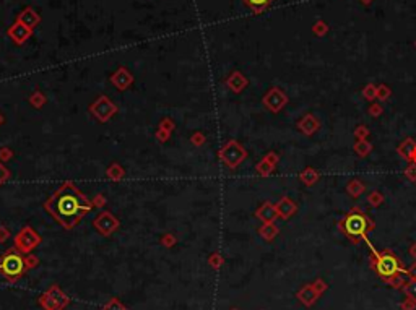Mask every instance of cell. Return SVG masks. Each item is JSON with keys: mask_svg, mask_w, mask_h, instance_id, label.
I'll use <instances>...</instances> for the list:
<instances>
[{"mask_svg": "<svg viewBox=\"0 0 416 310\" xmlns=\"http://www.w3.org/2000/svg\"><path fill=\"white\" fill-rule=\"evenodd\" d=\"M10 179V170L5 168V166L0 163V185L5 184Z\"/></svg>", "mask_w": 416, "mask_h": 310, "instance_id": "29", "label": "cell"}, {"mask_svg": "<svg viewBox=\"0 0 416 310\" xmlns=\"http://www.w3.org/2000/svg\"><path fill=\"white\" fill-rule=\"evenodd\" d=\"M8 34L15 42H17V44H23V42L31 36V29L28 28V26L21 25L20 21H17V23L8 29Z\"/></svg>", "mask_w": 416, "mask_h": 310, "instance_id": "10", "label": "cell"}, {"mask_svg": "<svg viewBox=\"0 0 416 310\" xmlns=\"http://www.w3.org/2000/svg\"><path fill=\"white\" fill-rule=\"evenodd\" d=\"M276 211H278L283 218H288V216H291L293 213L296 211V205H295V203H293L291 200L281 198L278 205H276Z\"/></svg>", "mask_w": 416, "mask_h": 310, "instance_id": "15", "label": "cell"}, {"mask_svg": "<svg viewBox=\"0 0 416 310\" xmlns=\"http://www.w3.org/2000/svg\"><path fill=\"white\" fill-rule=\"evenodd\" d=\"M10 237V231L7 227H3V226H0V242H5Z\"/></svg>", "mask_w": 416, "mask_h": 310, "instance_id": "34", "label": "cell"}, {"mask_svg": "<svg viewBox=\"0 0 416 310\" xmlns=\"http://www.w3.org/2000/svg\"><path fill=\"white\" fill-rule=\"evenodd\" d=\"M111 82H113L119 89H127L130 86V83L133 82V78L125 68H119V70L111 77Z\"/></svg>", "mask_w": 416, "mask_h": 310, "instance_id": "11", "label": "cell"}, {"mask_svg": "<svg viewBox=\"0 0 416 310\" xmlns=\"http://www.w3.org/2000/svg\"><path fill=\"white\" fill-rule=\"evenodd\" d=\"M340 227L343 229L350 239L358 240L359 237H364V234L372 227V223L364 213H361L359 210H353L341 219Z\"/></svg>", "mask_w": 416, "mask_h": 310, "instance_id": "3", "label": "cell"}, {"mask_svg": "<svg viewBox=\"0 0 416 310\" xmlns=\"http://www.w3.org/2000/svg\"><path fill=\"white\" fill-rule=\"evenodd\" d=\"M264 103H265V106H267V108H268L270 111L276 112V111H280V109L285 106L286 98H285V94L280 91V89L275 88V89H270V93L265 96V98H264Z\"/></svg>", "mask_w": 416, "mask_h": 310, "instance_id": "9", "label": "cell"}, {"mask_svg": "<svg viewBox=\"0 0 416 310\" xmlns=\"http://www.w3.org/2000/svg\"><path fill=\"white\" fill-rule=\"evenodd\" d=\"M41 244V236L33 227L25 226L15 237V249L21 254H30Z\"/></svg>", "mask_w": 416, "mask_h": 310, "instance_id": "5", "label": "cell"}, {"mask_svg": "<svg viewBox=\"0 0 416 310\" xmlns=\"http://www.w3.org/2000/svg\"><path fill=\"white\" fill-rule=\"evenodd\" d=\"M39 307L44 309V310H63V307L51 296L49 292L42 294V296L39 297Z\"/></svg>", "mask_w": 416, "mask_h": 310, "instance_id": "14", "label": "cell"}, {"mask_svg": "<svg viewBox=\"0 0 416 310\" xmlns=\"http://www.w3.org/2000/svg\"><path fill=\"white\" fill-rule=\"evenodd\" d=\"M204 140H205V138H204V135H200V133H195L194 138H192V141H194L195 145H202Z\"/></svg>", "mask_w": 416, "mask_h": 310, "instance_id": "36", "label": "cell"}, {"mask_svg": "<svg viewBox=\"0 0 416 310\" xmlns=\"http://www.w3.org/2000/svg\"><path fill=\"white\" fill-rule=\"evenodd\" d=\"M220 158H221V161L225 163V166L234 169L244 161V158H246V149L239 145L238 141L229 140L226 145L220 149Z\"/></svg>", "mask_w": 416, "mask_h": 310, "instance_id": "4", "label": "cell"}, {"mask_svg": "<svg viewBox=\"0 0 416 310\" xmlns=\"http://www.w3.org/2000/svg\"><path fill=\"white\" fill-rule=\"evenodd\" d=\"M416 145L412 140H407L403 143L402 146H400V153L405 154V158H413V151H415Z\"/></svg>", "mask_w": 416, "mask_h": 310, "instance_id": "24", "label": "cell"}, {"mask_svg": "<svg viewBox=\"0 0 416 310\" xmlns=\"http://www.w3.org/2000/svg\"><path fill=\"white\" fill-rule=\"evenodd\" d=\"M26 261L25 256L18 252L17 249H10L7 254L0 256V273L3 278H7L10 282H15L25 275Z\"/></svg>", "mask_w": 416, "mask_h": 310, "instance_id": "2", "label": "cell"}, {"mask_svg": "<svg viewBox=\"0 0 416 310\" xmlns=\"http://www.w3.org/2000/svg\"><path fill=\"white\" fill-rule=\"evenodd\" d=\"M93 226L96 227V231H98L101 236H111V234L119 227V221H117V218L113 213L103 211L99 216L94 218Z\"/></svg>", "mask_w": 416, "mask_h": 310, "instance_id": "8", "label": "cell"}, {"mask_svg": "<svg viewBox=\"0 0 416 310\" xmlns=\"http://www.w3.org/2000/svg\"><path fill=\"white\" fill-rule=\"evenodd\" d=\"M412 254H413V255H415V256H416V245H415V247H413V249H412Z\"/></svg>", "mask_w": 416, "mask_h": 310, "instance_id": "39", "label": "cell"}, {"mask_svg": "<svg viewBox=\"0 0 416 310\" xmlns=\"http://www.w3.org/2000/svg\"><path fill=\"white\" fill-rule=\"evenodd\" d=\"M18 21H20L21 25L28 26L30 29H33L34 26L39 23V15L36 13L33 8H25L23 12L20 13V17H18Z\"/></svg>", "mask_w": 416, "mask_h": 310, "instance_id": "12", "label": "cell"}, {"mask_svg": "<svg viewBox=\"0 0 416 310\" xmlns=\"http://www.w3.org/2000/svg\"><path fill=\"white\" fill-rule=\"evenodd\" d=\"M407 175L412 180H415L416 179V166H410V168L407 169Z\"/></svg>", "mask_w": 416, "mask_h": 310, "instance_id": "35", "label": "cell"}, {"mask_svg": "<svg viewBox=\"0 0 416 310\" xmlns=\"http://www.w3.org/2000/svg\"><path fill=\"white\" fill-rule=\"evenodd\" d=\"M47 292H49L51 296L54 297L56 301H57L59 304H60V306H62L63 309H65V307L68 306V304H70V299H68V296H67V294L63 292V291H62V289H60V287H59V286H56V284H54V286H51V289L47 291Z\"/></svg>", "mask_w": 416, "mask_h": 310, "instance_id": "17", "label": "cell"}, {"mask_svg": "<svg viewBox=\"0 0 416 310\" xmlns=\"http://www.w3.org/2000/svg\"><path fill=\"white\" fill-rule=\"evenodd\" d=\"M317 125H319V124H317L316 119H314L312 115H306V117H304V120L299 124V127H301L302 130L306 132V133H312V132H316Z\"/></svg>", "mask_w": 416, "mask_h": 310, "instance_id": "20", "label": "cell"}, {"mask_svg": "<svg viewBox=\"0 0 416 310\" xmlns=\"http://www.w3.org/2000/svg\"><path fill=\"white\" fill-rule=\"evenodd\" d=\"M233 310H238V309H233Z\"/></svg>", "mask_w": 416, "mask_h": 310, "instance_id": "42", "label": "cell"}, {"mask_svg": "<svg viewBox=\"0 0 416 310\" xmlns=\"http://www.w3.org/2000/svg\"><path fill=\"white\" fill-rule=\"evenodd\" d=\"M407 294L412 299H415L416 301V281H413V282H410V284L407 286Z\"/></svg>", "mask_w": 416, "mask_h": 310, "instance_id": "32", "label": "cell"}, {"mask_svg": "<svg viewBox=\"0 0 416 310\" xmlns=\"http://www.w3.org/2000/svg\"><path fill=\"white\" fill-rule=\"evenodd\" d=\"M25 261H26V268H34V266H38L39 263V260H38V256H34V255H28V256H25Z\"/></svg>", "mask_w": 416, "mask_h": 310, "instance_id": "30", "label": "cell"}, {"mask_svg": "<svg viewBox=\"0 0 416 310\" xmlns=\"http://www.w3.org/2000/svg\"><path fill=\"white\" fill-rule=\"evenodd\" d=\"M89 112H91V114L99 122H106V120H109L111 117L116 114L117 108H116V104L113 103V101H109L108 98H106V96H101V98H98L91 104Z\"/></svg>", "mask_w": 416, "mask_h": 310, "instance_id": "7", "label": "cell"}, {"mask_svg": "<svg viewBox=\"0 0 416 310\" xmlns=\"http://www.w3.org/2000/svg\"><path fill=\"white\" fill-rule=\"evenodd\" d=\"M260 234H262L264 239L270 240V239H273L276 236V227L271 223H265V226L260 227Z\"/></svg>", "mask_w": 416, "mask_h": 310, "instance_id": "22", "label": "cell"}, {"mask_svg": "<svg viewBox=\"0 0 416 310\" xmlns=\"http://www.w3.org/2000/svg\"><path fill=\"white\" fill-rule=\"evenodd\" d=\"M377 273L382 278H392L395 276L400 271V263L395 255H392L390 252H384L382 255L377 256V263H376Z\"/></svg>", "mask_w": 416, "mask_h": 310, "instance_id": "6", "label": "cell"}, {"mask_svg": "<svg viewBox=\"0 0 416 310\" xmlns=\"http://www.w3.org/2000/svg\"><path fill=\"white\" fill-rule=\"evenodd\" d=\"M2 122H3V117H2V115H0V124H2Z\"/></svg>", "mask_w": 416, "mask_h": 310, "instance_id": "41", "label": "cell"}, {"mask_svg": "<svg viewBox=\"0 0 416 310\" xmlns=\"http://www.w3.org/2000/svg\"><path fill=\"white\" fill-rule=\"evenodd\" d=\"M103 203H104V198H103V197H101V195H98V197H96V200H94V205H103Z\"/></svg>", "mask_w": 416, "mask_h": 310, "instance_id": "37", "label": "cell"}, {"mask_svg": "<svg viewBox=\"0 0 416 310\" xmlns=\"http://www.w3.org/2000/svg\"><path fill=\"white\" fill-rule=\"evenodd\" d=\"M10 158H12V151H10V149L7 148L0 149V159H2V161H8Z\"/></svg>", "mask_w": 416, "mask_h": 310, "instance_id": "33", "label": "cell"}, {"mask_svg": "<svg viewBox=\"0 0 416 310\" xmlns=\"http://www.w3.org/2000/svg\"><path fill=\"white\" fill-rule=\"evenodd\" d=\"M364 189V187H362L358 180H355V182H351L350 184V187H348V190H350V194L353 195V197H358L359 194H361V190Z\"/></svg>", "mask_w": 416, "mask_h": 310, "instance_id": "27", "label": "cell"}, {"mask_svg": "<svg viewBox=\"0 0 416 310\" xmlns=\"http://www.w3.org/2000/svg\"><path fill=\"white\" fill-rule=\"evenodd\" d=\"M161 244L164 245V247L171 249V247H173V245L176 244V237L171 236V234H168V236H164V237L161 239Z\"/></svg>", "mask_w": 416, "mask_h": 310, "instance_id": "31", "label": "cell"}, {"mask_svg": "<svg viewBox=\"0 0 416 310\" xmlns=\"http://www.w3.org/2000/svg\"><path fill=\"white\" fill-rule=\"evenodd\" d=\"M228 86L231 88L234 93H239L244 86H246V78H244L241 73H233L231 78L228 80Z\"/></svg>", "mask_w": 416, "mask_h": 310, "instance_id": "18", "label": "cell"}, {"mask_svg": "<svg viewBox=\"0 0 416 310\" xmlns=\"http://www.w3.org/2000/svg\"><path fill=\"white\" fill-rule=\"evenodd\" d=\"M301 177V180L304 184H307V185H311V184H314L316 182V180L319 179V174L316 172V170H312L311 168H307L306 170H304V172L299 175Z\"/></svg>", "mask_w": 416, "mask_h": 310, "instance_id": "21", "label": "cell"}, {"mask_svg": "<svg viewBox=\"0 0 416 310\" xmlns=\"http://www.w3.org/2000/svg\"><path fill=\"white\" fill-rule=\"evenodd\" d=\"M247 7L252 10L254 13H262L267 7H270L273 3V0H242Z\"/></svg>", "mask_w": 416, "mask_h": 310, "instance_id": "16", "label": "cell"}, {"mask_svg": "<svg viewBox=\"0 0 416 310\" xmlns=\"http://www.w3.org/2000/svg\"><path fill=\"white\" fill-rule=\"evenodd\" d=\"M101 310H127V307L125 306H122L120 304V301L117 297H113L111 299V301H108L103 306V309Z\"/></svg>", "mask_w": 416, "mask_h": 310, "instance_id": "23", "label": "cell"}, {"mask_svg": "<svg viewBox=\"0 0 416 310\" xmlns=\"http://www.w3.org/2000/svg\"><path fill=\"white\" fill-rule=\"evenodd\" d=\"M379 96H382V98H386L387 96V89L386 88H381V93H377Z\"/></svg>", "mask_w": 416, "mask_h": 310, "instance_id": "38", "label": "cell"}, {"mask_svg": "<svg viewBox=\"0 0 416 310\" xmlns=\"http://www.w3.org/2000/svg\"><path fill=\"white\" fill-rule=\"evenodd\" d=\"M44 101H46V98L44 96H42V93H34L33 96H31L30 98V103L34 106V108H41L42 104H44Z\"/></svg>", "mask_w": 416, "mask_h": 310, "instance_id": "26", "label": "cell"}, {"mask_svg": "<svg viewBox=\"0 0 416 310\" xmlns=\"http://www.w3.org/2000/svg\"><path fill=\"white\" fill-rule=\"evenodd\" d=\"M271 168H273V164H271L270 161H267V159H264L262 163L257 164V172L262 174V175H268L270 170H271Z\"/></svg>", "mask_w": 416, "mask_h": 310, "instance_id": "25", "label": "cell"}, {"mask_svg": "<svg viewBox=\"0 0 416 310\" xmlns=\"http://www.w3.org/2000/svg\"><path fill=\"white\" fill-rule=\"evenodd\" d=\"M276 215H278V211H276V206H273L271 203H264L262 208L257 211V218L262 219L264 223H271L275 221Z\"/></svg>", "mask_w": 416, "mask_h": 310, "instance_id": "13", "label": "cell"}, {"mask_svg": "<svg viewBox=\"0 0 416 310\" xmlns=\"http://www.w3.org/2000/svg\"><path fill=\"white\" fill-rule=\"evenodd\" d=\"M361 2H362V3H371L372 0H361Z\"/></svg>", "mask_w": 416, "mask_h": 310, "instance_id": "40", "label": "cell"}, {"mask_svg": "<svg viewBox=\"0 0 416 310\" xmlns=\"http://www.w3.org/2000/svg\"><path fill=\"white\" fill-rule=\"evenodd\" d=\"M124 175H125V170L122 169L117 163H114V164L109 166V169H108V177H109V179H113V180H120V179H124Z\"/></svg>", "mask_w": 416, "mask_h": 310, "instance_id": "19", "label": "cell"}, {"mask_svg": "<svg viewBox=\"0 0 416 310\" xmlns=\"http://www.w3.org/2000/svg\"><path fill=\"white\" fill-rule=\"evenodd\" d=\"M46 211L65 229L75 227L87 213L91 211L93 203L72 182H65L44 203Z\"/></svg>", "mask_w": 416, "mask_h": 310, "instance_id": "1", "label": "cell"}, {"mask_svg": "<svg viewBox=\"0 0 416 310\" xmlns=\"http://www.w3.org/2000/svg\"><path fill=\"white\" fill-rule=\"evenodd\" d=\"M221 265H223V258H221V256L218 255V254H213V255L210 256V266H211V268L218 270Z\"/></svg>", "mask_w": 416, "mask_h": 310, "instance_id": "28", "label": "cell"}]
</instances>
